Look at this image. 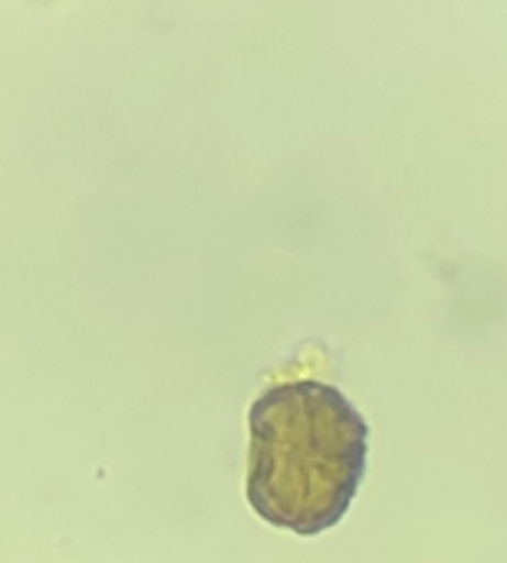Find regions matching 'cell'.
<instances>
[{
	"mask_svg": "<svg viewBox=\"0 0 507 563\" xmlns=\"http://www.w3.org/2000/svg\"><path fill=\"white\" fill-rule=\"evenodd\" d=\"M247 505L300 538L337 528L366 475L370 422L330 383L294 379L264 389L247 416Z\"/></svg>",
	"mask_w": 507,
	"mask_h": 563,
	"instance_id": "1",
	"label": "cell"
}]
</instances>
